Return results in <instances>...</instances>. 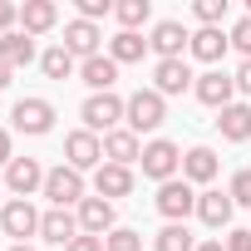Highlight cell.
Segmentation results:
<instances>
[{"instance_id": "obj_33", "label": "cell", "mask_w": 251, "mask_h": 251, "mask_svg": "<svg viewBox=\"0 0 251 251\" xmlns=\"http://www.w3.org/2000/svg\"><path fill=\"white\" fill-rule=\"evenodd\" d=\"M99 15H113V5H108V0H79V20H99Z\"/></svg>"}, {"instance_id": "obj_22", "label": "cell", "mask_w": 251, "mask_h": 251, "mask_svg": "<svg viewBox=\"0 0 251 251\" xmlns=\"http://www.w3.org/2000/svg\"><path fill=\"white\" fill-rule=\"evenodd\" d=\"M79 79L94 89V94H113V79H118V64L108 59V54H94V59H84L79 64Z\"/></svg>"}, {"instance_id": "obj_20", "label": "cell", "mask_w": 251, "mask_h": 251, "mask_svg": "<svg viewBox=\"0 0 251 251\" xmlns=\"http://www.w3.org/2000/svg\"><path fill=\"white\" fill-rule=\"evenodd\" d=\"M94 187H99V197H128L133 192V168H118V163H103L99 173H94Z\"/></svg>"}, {"instance_id": "obj_5", "label": "cell", "mask_w": 251, "mask_h": 251, "mask_svg": "<svg viewBox=\"0 0 251 251\" xmlns=\"http://www.w3.org/2000/svg\"><path fill=\"white\" fill-rule=\"evenodd\" d=\"M40 217H45V212H35V207H30V197H15V202L0 207V231L15 236V246H25V236H35V231H40Z\"/></svg>"}, {"instance_id": "obj_38", "label": "cell", "mask_w": 251, "mask_h": 251, "mask_svg": "<svg viewBox=\"0 0 251 251\" xmlns=\"http://www.w3.org/2000/svg\"><path fill=\"white\" fill-rule=\"evenodd\" d=\"M0 163H5V168L15 163V148H10V133H5V128H0Z\"/></svg>"}, {"instance_id": "obj_39", "label": "cell", "mask_w": 251, "mask_h": 251, "mask_svg": "<svg viewBox=\"0 0 251 251\" xmlns=\"http://www.w3.org/2000/svg\"><path fill=\"white\" fill-rule=\"evenodd\" d=\"M197 251H226V241H202Z\"/></svg>"}, {"instance_id": "obj_23", "label": "cell", "mask_w": 251, "mask_h": 251, "mask_svg": "<svg viewBox=\"0 0 251 251\" xmlns=\"http://www.w3.org/2000/svg\"><path fill=\"white\" fill-rule=\"evenodd\" d=\"M30 59H35V40H30L25 30H10V35H0V64L20 69V64H30Z\"/></svg>"}, {"instance_id": "obj_25", "label": "cell", "mask_w": 251, "mask_h": 251, "mask_svg": "<svg viewBox=\"0 0 251 251\" xmlns=\"http://www.w3.org/2000/svg\"><path fill=\"white\" fill-rule=\"evenodd\" d=\"M143 50H148V40H143L138 30H118V35L108 40V59H113V64H133V59H143Z\"/></svg>"}, {"instance_id": "obj_2", "label": "cell", "mask_w": 251, "mask_h": 251, "mask_svg": "<svg viewBox=\"0 0 251 251\" xmlns=\"http://www.w3.org/2000/svg\"><path fill=\"white\" fill-rule=\"evenodd\" d=\"M138 163H143V177H153V182L163 187V182H173V177L182 173V148H177V143H168V138H153V143L143 148V158H138Z\"/></svg>"}, {"instance_id": "obj_4", "label": "cell", "mask_w": 251, "mask_h": 251, "mask_svg": "<svg viewBox=\"0 0 251 251\" xmlns=\"http://www.w3.org/2000/svg\"><path fill=\"white\" fill-rule=\"evenodd\" d=\"M123 118H128V128H133V133H153L158 123L168 118L163 94H158V89H138V94L128 99V113H123Z\"/></svg>"}, {"instance_id": "obj_40", "label": "cell", "mask_w": 251, "mask_h": 251, "mask_svg": "<svg viewBox=\"0 0 251 251\" xmlns=\"http://www.w3.org/2000/svg\"><path fill=\"white\" fill-rule=\"evenodd\" d=\"M10 74H15L10 64H0V89H5V84H10Z\"/></svg>"}, {"instance_id": "obj_12", "label": "cell", "mask_w": 251, "mask_h": 251, "mask_svg": "<svg viewBox=\"0 0 251 251\" xmlns=\"http://www.w3.org/2000/svg\"><path fill=\"white\" fill-rule=\"evenodd\" d=\"M59 25V5H54V0H25V5H20V30L35 40V35H50Z\"/></svg>"}, {"instance_id": "obj_19", "label": "cell", "mask_w": 251, "mask_h": 251, "mask_svg": "<svg viewBox=\"0 0 251 251\" xmlns=\"http://www.w3.org/2000/svg\"><path fill=\"white\" fill-rule=\"evenodd\" d=\"M217 128H222L226 143H246L251 138V103H226L217 113Z\"/></svg>"}, {"instance_id": "obj_31", "label": "cell", "mask_w": 251, "mask_h": 251, "mask_svg": "<svg viewBox=\"0 0 251 251\" xmlns=\"http://www.w3.org/2000/svg\"><path fill=\"white\" fill-rule=\"evenodd\" d=\"M231 202H236V207H251V168H241V173L231 177Z\"/></svg>"}, {"instance_id": "obj_30", "label": "cell", "mask_w": 251, "mask_h": 251, "mask_svg": "<svg viewBox=\"0 0 251 251\" xmlns=\"http://www.w3.org/2000/svg\"><path fill=\"white\" fill-rule=\"evenodd\" d=\"M192 15H197L202 25H222V15H226V0H197V5H192Z\"/></svg>"}, {"instance_id": "obj_7", "label": "cell", "mask_w": 251, "mask_h": 251, "mask_svg": "<svg viewBox=\"0 0 251 251\" xmlns=\"http://www.w3.org/2000/svg\"><path fill=\"white\" fill-rule=\"evenodd\" d=\"M158 212H163L168 222H187V212H197V192H192V182H187V177L163 182V187H158Z\"/></svg>"}, {"instance_id": "obj_24", "label": "cell", "mask_w": 251, "mask_h": 251, "mask_svg": "<svg viewBox=\"0 0 251 251\" xmlns=\"http://www.w3.org/2000/svg\"><path fill=\"white\" fill-rule=\"evenodd\" d=\"M182 177L187 182H212L217 177V153L212 148H187L182 153Z\"/></svg>"}, {"instance_id": "obj_17", "label": "cell", "mask_w": 251, "mask_h": 251, "mask_svg": "<svg viewBox=\"0 0 251 251\" xmlns=\"http://www.w3.org/2000/svg\"><path fill=\"white\" fill-rule=\"evenodd\" d=\"M103 158H108V163H118V168L138 163V158H143L138 133H133V128H113V133H103Z\"/></svg>"}, {"instance_id": "obj_11", "label": "cell", "mask_w": 251, "mask_h": 251, "mask_svg": "<svg viewBox=\"0 0 251 251\" xmlns=\"http://www.w3.org/2000/svg\"><path fill=\"white\" fill-rule=\"evenodd\" d=\"M74 217H79V231H84V236H103V231H113V202H108V197H84Z\"/></svg>"}, {"instance_id": "obj_13", "label": "cell", "mask_w": 251, "mask_h": 251, "mask_svg": "<svg viewBox=\"0 0 251 251\" xmlns=\"http://www.w3.org/2000/svg\"><path fill=\"white\" fill-rule=\"evenodd\" d=\"M99 40H103V35H99V25H89V20H69V25H64V50H69L79 64L99 54Z\"/></svg>"}, {"instance_id": "obj_35", "label": "cell", "mask_w": 251, "mask_h": 251, "mask_svg": "<svg viewBox=\"0 0 251 251\" xmlns=\"http://www.w3.org/2000/svg\"><path fill=\"white\" fill-rule=\"evenodd\" d=\"M226 251H251V231H246V226L226 231Z\"/></svg>"}, {"instance_id": "obj_3", "label": "cell", "mask_w": 251, "mask_h": 251, "mask_svg": "<svg viewBox=\"0 0 251 251\" xmlns=\"http://www.w3.org/2000/svg\"><path fill=\"white\" fill-rule=\"evenodd\" d=\"M45 197L54 202V207H79L84 202V173H74L69 163H59V168H50L45 173Z\"/></svg>"}, {"instance_id": "obj_9", "label": "cell", "mask_w": 251, "mask_h": 251, "mask_svg": "<svg viewBox=\"0 0 251 251\" xmlns=\"http://www.w3.org/2000/svg\"><path fill=\"white\" fill-rule=\"evenodd\" d=\"M192 94H197V103H207V108H226L231 103V94H236V79L231 74H222V69H207L197 84H192Z\"/></svg>"}, {"instance_id": "obj_8", "label": "cell", "mask_w": 251, "mask_h": 251, "mask_svg": "<svg viewBox=\"0 0 251 251\" xmlns=\"http://www.w3.org/2000/svg\"><path fill=\"white\" fill-rule=\"evenodd\" d=\"M10 118H15V128H20V133L40 138V133H50V128H54V103H50V99H20Z\"/></svg>"}, {"instance_id": "obj_10", "label": "cell", "mask_w": 251, "mask_h": 251, "mask_svg": "<svg viewBox=\"0 0 251 251\" xmlns=\"http://www.w3.org/2000/svg\"><path fill=\"white\" fill-rule=\"evenodd\" d=\"M197 79H192V69H187V59H158L153 64V89L168 99V94H182V89H192Z\"/></svg>"}, {"instance_id": "obj_16", "label": "cell", "mask_w": 251, "mask_h": 251, "mask_svg": "<svg viewBox=\"0 0 251 251\" xmlns=\"http://www.w3.org/2000/svg\"><path fill=\"white\" fill-rule=\"evenodd\" d=\"M40 236H45L50 246H69V241L79 236V217L64 212V207H50V212L40 217Z\"/></svg>"}, {"instance_id": "obj_15", "label": "cell", "mask_w": 251, "mask_h": 251, "mask_svg": "<svg viewBox=\"0 0 251 251\" xmlns=\"http://www.w3.org/2000/svg\"><path fill=\"white\" fill-rule=\"evenodd\" d=\"M231 212H236V202H231V192H197V217L212 226V231H222V226H231Z\"/></svg>"}, {"instance_id": "obj_37", "label": "cell", "mask_w": 251, "mask_h": 251, "mask_svg": "<svg viewBox=\"0 0 251 251\" xmlns=\"http://www.w3.org/2000/svg\"><path fill=\"white\" fill-rule=\"evenodd\" d=\"M231 79H236V94H246V99H251V59H241V69H236Z\"/></svg>"}, {"instance_id": "obj_1", "label": "cell", "mask_w": 251, "mask_h": 251, "mask_svg": "<svg viewBox=\"0 0 251 251\" xmlns=\"http://www.w3.org/2000/svg\"><path fill=\"white\" fill-rule=\"evenodd\" d=\"M79 113H84V128L89 133H113L118 118L128 113V99H118V94H89Z\"/></svg>"}, {"instance_id": "obj_21", "label": "cell", "mask_w": 251, "mask_h": 251, "mask_svg": "<svg viewBox=\"0 0 251 251\" xmlns=\"http://www.w3.org/2000/svg\"><path fill=\"white\" fill-rule=\"evenodd\" d=\"M226 45H231V35H222V25H202V30L192 35V45H187V50H192L202 64H217V59L226 54Z\"/></svg>"}, {"instance_id": "obj_36", "label": "cell", "mask_w": 251, "mask_h": 251, "mask_svg": "<svg viewBox=\"0 0 251 251\" xmlns=\"http://www.w3.org/2000/svg\"><path fill=\"white\" fill-rule=\"evenodd\" d=\"M64 251H103V236H84V231H79V236H74Z\"/></svg>"}, {"instance_id": "obj_41", "label": "cell", "mask_w": 251, "mask_h": 251, "mask_svg": "<svg viewBox=\"0 0 251 251\" xmlns=\"http://www.w3.org/2000/svg\"><path fill=\"white\" fill-rule=\"evenodd\" d=\"M10 251H35V246H10Z\"/></svg>"}, {"instance_id": "obj_27", "label": "cell", "mask_w": 251, "mask_h": 251, "mask_svg": "<svg viewBox=\"0 0 251 251\" xmlns=\"http://www.w3.org/2000/svg\"><path fill=\"white\" fill-rule=\"evenodd\" d=\"M40 69H45V79H69V74H74V54H69L64 45H54V50L40 54Z\"/></svg>"}, {"instance_id": "obj_18", "label": "cell", "mask_w": 251, "mask_h": 251, "mask_svg": "<svg viewBox=\"0 0 251 251\" xmlns=\"http://www.w3.org/2000/svg\"><path fill=\"white\" fill-rule=\"evenodd\" d=\"M5 187H10L15 197H30L35 187H45V168H40L35 158H15V163L5 168Z\"/></svg>"}, {"instance_id": "obj_34", "label": "cell", "mask_w": 251, "mask_h": 251, "mask_svg": "<svg viewBox=\"0 0 251 251\" xmlns=\"http://www.w3.org/2000/svg\"><path fill=\"white\" fill-rule=\"evenodd\" d=\"M20 20V5H10V0H0V35H10Z\"/></svg>"}, {"instance_id": "obj_14", "label": "cell", "mask_w": 251, "mask_h": 251, "mask_svg": "<svg viewBox=\"0 0 251 251\" xmlns=\"http://www.w3.org/2000/svg\"><path fill=\"white\" fill-rule=\"evenodd\" d=\"M153 50H158V59H182V50L192 45V35L177 25V20H158L153 25V40H148Z\"/></svg>"}, {"instance_id": "obj_6", "label": "cell", "mask_w": 251, "mask_h": 251, "mask_svg": "<svg viewBox=\"0 0 251 251\" xmlns=\"http://www.w3.org/2000/svg\"><path fill=\"white\" fill-rule=\"evenodd\" d=\"M64 163H69L74 173H89V168H103V138H99V133H89V128L69 133V138H64Z\"/></svg>"}, {"instance_id": "obj_32", "label": "cell", "mask_w": 251, "mask_h": 251, "mask_svg": "<svg viewBox=\"0 0 251 251\" xmlns=\"http://www.w3.org/2000/svg\"><path fill=\"white\" fill-rule=\"evenodd\" d=\"M231 45H236V50L251 59V15H241V20L231 25Z\"/></svg>"}, {"instance_id": "obj_29", "label": "cell", "mask_w": 251, "mask_h": 251, "mask_svg": "<svg viewBox=\"0 0 251 251\" xmlns=\"http://www.w3.org/2000/svg\"><path fill=\"white\" fill-rule=\"evenodd\" d=\"M103 251H143V236H138L133 226H113V231L103 236Z\"/></svg>"}, {"instance_id": "obj_42", "label": "cell", "mask_w": 251, "mask_h": 251, "mask_svg": "<svg viewBox=\"0 0 251 251\" xmlns=\"http://www.w3.org/2000/svg\"><path fill=\"white\" fill-rule=\"evenodd\" d=\"M0 192H5V182H0Z\"/></svg>"}, {"instance_id": "obj_26", "label": "cell", "mask_w": 251, "mask_h": 251, "mask_svg": "<svg viewBox=\"0 0 251 251\" xmlns=\"http://www.w3.org/2000/svg\"><path fill=\"white\" fill-rule=\"evenodd\" d=\"M153 251H197V241H192V231H187L182 222H168V226L158 231Z\"/></svg>"}, {"instance_id": "obj_28", "label": "cell", "mask_w": 251, "mask_h": 251, "mask_svg": "<svg viewBox=\"0 0 251 251\" xmlns=\"http://www.w3.org/2000/svg\"><path fill=\"white\" fill-rule=\"evenodd\" d=\"M113 15H118V25H123V30H138V25L148 20V0H118Z\"/></svg>"}]
</instances>
